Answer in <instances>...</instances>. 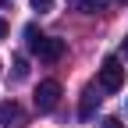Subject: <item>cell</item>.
<instances>
[{"label":"cell","instance_id":"obj_1","mask_svg":"<svg viewBox=\"0 0 128 128\" xmlns=\"http://www.w3.org/2000/svg\"><path fill=\"white\" fill-rule=\"evenodd\" d=\"M96 86H100L103 92H118V89H124V64H121L118 57H103L100 75H96Z\"/></svg>","mask_w":128,"mask_h":128},{"label":"cell","instance_id":"obj_2","mask_svg":"<svg viewBox=\"0 0 128 128\" xmlns=\"http://www.w3.org/2000/svg\"><path fill=\"white\" fill-rule=\"evenodd\" d=\"M57 103H60V82L57 78L39 82V89H36V110L39 114H50V110H57Z\"/></svg>","mask_w":128,"mask_h":128},{"label":"cell","instance_id":"obj_3","mask_svg":"<svg viewBox=\"0 0 128 128\" xmlns=\"http://www.w3.org/2000/svg\"><path fill=\"white\" fill-rule=\"evenodd\" d=\"M36 57L46 60V64H54L64 57V39H54V36H43V43L36 46Z\"/></svg>","mask_w":128,"mask_h":128},{"label":"cell","instance_id":"obj_4","mask_svg":"<svg viewBox=\"0 0 128 128\" xmlns=\"http://www.w3.org/2000/svg\"><path fill=\"white\" fill-rule=\"evenodd\" d=\"M25 124V114L14 100H4L0 103V128H22Z\"/></svg>","mask_w":128,"mask_h":128},{"label":"cell","instance_id":"obj_5","mask_svg":"<svg viewBox=\"0 0 128 128\" xmlns=\"http://www.w3.org/2000/svg\"><path fill=\"white\" fill-rule=\"evenodd\" d=\"M96 107H100V96H96V86H89L82 92V103H78V118H92Z\"/></svg>","mask_w":128,"mask_h":128},{"label":"cell","instance_id":"obj_6","mask_svg":"<svg viewBox=\"0 0 128 128\" xmlns=\"http://www.w3.org/2000/svg\"><path fill=\"white\" fill-rule=\"evenodd\" d=\"M75 11H86V14H103L110 7V0H71Z\"/></svg>","mask_w":128,"mask_h":128},{"label":"cell","instance_id":"obj_7","mask_svg":"<svg viewBox=\"0 0 128 128\" xmlns=\"http://www.w3.org/2000/svg\"><path fill=\"white\" fill-rule=\"evenodd\" d=\"M25 43H28V50H32V54H36V46L43 43V32H39L36 25H25Z\"/></svg>","mask_w":128,"mask_h":128},{"label":"cell","instance_id":"obj_8","mask_svg":"<svg viewBox=\"0 0 128 128\" xmlns=\"http://www.w3.org/2000/svg\"><path fill=\"white\" fill-rule=\"evenodd\" d=\"M32 11H39V14L54 11V0H32Z\"/></svg>","mask_w":128,"mask_h":128},{"label":"cell","instance_id":"obj_9","mask_svg":"<svg viewBox=\"0 0 128 128\" xmlns=\"http://www.w3.org/2000/svg\"><path fill=\"white\" fill-rule=\"evenodd\" d=\"M28 68H25V57H14V78H25Z\"/></svg>","mask_w":128,"mask_h":128},{"label":"cell","instance_id":"obj_10","mask_svg":"<svg viewBox=\"0 0 128 128\" xmlns=\"http://www.w3.org/2000/svg\"><path fill=\"white\" fill-rule=\"evenodd\" d=\"M103 128H124L121 118H103Z\"/></svg>","mask_w":128,"mask_h":128},{"label":"cell","instance_id":"obj_11","mask_svg":"<svg viewBox=\"0 0 128 128\" xmlns=\"http://www.w3.org/2000/svg\"><path fill=\"white\" fill-rule=\"evenodd\" d=\"M0 39H7V22L0 18Z\"/></svg>","mask_w":128,"mask_h":128},{"label":"cell","instance_id":"obj_12","mask_svg":"<svg viewBox=\"0 0 128 128\" xmlns=\"http://www.w3.org/2000/svg\"><path fill=\"white\" fill-rule=\"evenodd\" d=\"M124 57H128V36H124Z\"/></svg>","mask_w":128,"mask_h":128},{"label":"cell","instance_id":"obj_13","mask_svg":"<svg viewBox=\"0 0 128 128\" xmlns=\"http://www.w3.org/2000/svg\"><path fill=\"white\" fill-rule=\"evenodd\" d=\"M121 4H128V0H121Z\"/></svg>","mask_w":128,"mask_h":128}]
</instances>
